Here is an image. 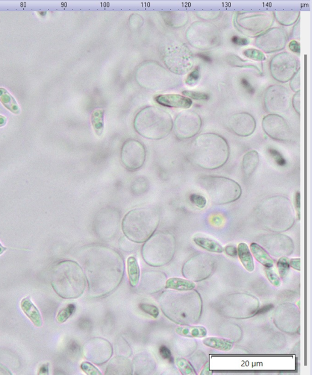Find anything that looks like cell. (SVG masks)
<instances>
[{
    "label": "cell",
    "mask_w": 312,
    "mask_h": 375,
    "mask_svg": "<svg viewBox=\"0 0 312 375\" xmlns=\"http://www.w3.org/2000/svg\"><path fill=\"white\" fill-rule=\"evenodd\" d=\"M237 254L241 263L247 271L252 272L254 271V260L250 251L248 245L245 243H241L238 246Z\"/></svg>",
    "instance_id": "obj_22"
},
{
    "label": "cell",
    "mask_w": 312,
    "mask_h": 375,
    "mask_svg": "<svg viewBox=\"0 0 312 375\" xmlns=\"http://www.w3.org/2000/svg\"><path fill=\"white\" fill-rule=\"evenodd\" d=\"M269 151L270 154L273 158L274 160H275V162L278 165L284 166L286 164V160L285 159L283 156L278 150L274 148H270Z\"/></svg>",
    "instance_id": "obj_42"
},
{
    "label": "cell",
    "mask_w": 312,
    "mask_h": 375,
    "mask_svg": "<svg viewBox=\"0 0 312 375\" xmlns=\"http://www.w3.org/2000/svg\"><path fill=\"white\" fill-rule=\"evenodd\" d=\"M294 205H295L297 218L299 220L301 219V194L299 192L296 193Z\"/></svg>",
    "instance_id": "obj_47"
},
{
    "label": "cell",
    "mask_w": 312,
    "mask_h": 375,
    "mask_svg": "<svg viewBox=\"0 0 312 375\" xmlns=\"http://www.w3.org/2000/svg\"><path fill=\"white\" fill-rule=\"evenodd\" d=\"M161 14L165 22L172 28H181L188 20L186 12H162Z\"/></svg>",
    "instance_id": "obj_20"
},
{
    "label": "cell",
    "mask_w": 312,
    "mask_h": 375,
    "mask_svg": "<svg viewBox=\"0 0 312 375\" xmlns=\"http://www.w3.org/2000/svg\"><path fill=\"white\" fill-rule=\"evenodd\" d=\"M81 367L82 370H83L85 373L89 375H96L101 374V371H100L98 368L94 367V366L89 362H82L81 365Z\"/></svg>",
    "instance_id": "obj_43"
},
{
    "label": "cell",
    "mask_w": 312,
    "mask_h": 375,
    "mask_svg": "<svg viewBox=\"0 0 312 375\" xmlns=\"http://www.w3.org/2000/svg\"><path fill=\"white\" fill-rule=\"evenodd\" d=\"M104 114L105 111L101 109L93 111L91 117V121L94 131L97 136H101L104 131Z\"/></svg>",
    "instance_id": "obj_31"
},
{
    "label": "cell",
    "mask_w": 312,
    "mask_h": 375,
    "mask_svg": "<svg viewBox=\"0 0 312 375\" xmlns=\"http://www.w3.org/2000/svg\"><path fill=\"white\" fill-rule=\"evenodd\" d=\"M288 47L290 50L297 54H300L301 52V46L300 44L296 40H292L288 44Z\"/></svg>",
    "instance_id": "obj_50"
},
{
    "label": "cell",
    "mask_w": 312,
    "mask_h": 375,
    "mask_svg": "<svg viewBox=\"0 0 312 375\" xmlns=\"http://www.w3.org/2000/svg\"><path fill=\"white\" fill-rule=\"evenodd\" d=\"M175 248V239L172 234L158 233L150 237L143 246V257L151 262H163L172 257Z\"/></svg>",
    "instance_id": "obj_7"
},
{
    "label": "cell",
    "mask_w": 312,
    "mask_h": 375,
    "mask_svg": "<svg viewBox=\"0 0 312 375\" xmlns=\"http://www.w3.org/2000/svg\"><path fill=\"white\" fill-rule=\"evenodd\" d=\"M250 250L255 259L265 266V267H272L274 266V260L272 257L261 245L256 243H252L250 245Z\"/></svg>",
    "instance_id": "obj_23"
},
{
    "label": "cell",
    "mask_w": 312,
    "mask_h": 375,
    "mask_svg": "<svg viewBox=\"0 0 312 375\" xmlns=\"http://www.w3.org/2000/svg\"><path fill=\"white\" fill-rule=\"evenodd\" d=\"M263 130L271 138L281 142L293 140V131L285 120L278 114H269L264 117Z\"/></svg>",
    "instance_id": "obj_14"
},
{
    "label": "cell",
    "mask_w": 312,
    "mask_h": 375,
    "mask_svg": "<svg viewBox=\"0 0 312 375\" xmlns=\"http://www.w3.org/2000/svg\"><path fill=\"white\" fill-rule=\"evenodd\" d=\"M179 370L183 374H195L196 372L193 367L187 360L183 358H178L176 361Z\"/></svg>",
    "instance_id": "obj_35"
},
{
    "label": "cell",
    "mask_w": 312,
    "mask_h": 375,
    "mask_svg": "<svg viewBox=\"0 0 312 375\" xmlns=\"http://www.w3.org/2000/svg\"><path fill=\"white\" fill-rule=\"evenodd\" d=\"M176 333L187 338H202L207 335V330L201 326L179 327L176 328Z\"/></svg>",
    "instance_id": "obj_27"
},
{
    "label": "cell",
    "mask_w": 312,
    "mask_h": 375,
    "mask_svg": "<svg viewBox=\"0 0 312 375\" xmlns=\"http://www.w3.org/2000/svg\"><path fill=\"white\" fill-rule=\"evenodd\" d=\"M227 61L228 63L232 66L244 67V68H252L257 70V71H259V69L258 68V67H257V66L249 63L247 61L243 60L242 59L238 58L237 56H229L227 59Z\"/></svg>",
    "instance_id": "obj_32"
},
{
    "label": "cell",
    "mask_w": 312,
    "mask_h": 375,
    "mask_svg": "<svg viewBox=\"0 0 312 375\" xmlns=\"http://www.w3.org/2000/svg\"><path fill=\"white\" fill-rule=\"evenodd\" d=\"M287 39L286 32L283 29L272 28L259 35L255 39V45L264 52L270 53L283 49Z\"/></svg>",
    "instance_id": "obj_16"
},
{
    "label": "cell",
    "mask_w": 312,
    "mask_h": 375,
    "mask_svg": "<svg viewBox=\"0 0 312 375\" xmlns=\"http://www.w3.org/2000/svg\"><path fill=\"white\" fill-rule=\"evenodd\" d=\"M241 86L245 89L246 91L249 93V94L253 95L255 93L254 88L252 87V85L250 84L247 79L243 78L240 81Z\"/></svg>",
    "instance_id": "obj_45"
},
{
    "label": "cell",
    "mask_w": 312,
    "mask_h": 375,
    "mask_svg": "<svg viewBox=\"0 0 312 375\" xmlns=\"http://www.w3.org/2000/svg\"><path fill=\"white\" fill-rule=\"evenodd\" d=\"M273 307V304H267V305L262 307L260 309H258L256 314H263V313L269 312Z\"/></svg>",
    "instance_id": "obj_53"
},
{
    "label": "cell",
    "mask_w": 312,
    "mask_h": 375,
    "mask_svg": "<svg viewBox=\"0 0 312 375\" xmlns=\"http://www.w3.org/2000/svg\"><path fill=\"white\" fill-rule=\"evenodd\" d=\"M48 367H49L48 363H47V364H43L40 367L39 372H38V374H48V373H49Z\"/></svg>",
    "instance_id": "obj_54"
},
{
    "label": "cell",
    "mask_w": 312,
    "mask_h": 375,
    "mask_svg": "<svg viewBox=\"0 0 312 375\" xmlns=\"http://www.w3.org/2000/svg\"><path fill=\"white\" fill-rule=\"evenodd\" d=\"M0 374H12V373L4 365L0 364Z\"/></svg>",
    "instance_id": "obj_55"
},
{
    "label": "cell",
    "mask_w": 312,
    "mask_h": 375,
    "mask_svg": "<svg viewBox=\"0 0 312 375\" xmlns=\"http://www.w3.org/2000/svg\"><path fill=\"white\" fill-rule=\"evenodd\" d=\"M264 104L269 113H282L289 110L290 94L286 88L272 86L267 90L264 96Z\"/></svg>",
    "instance_id": "obj_15"
},
{
    "label": "cell",
    "mask_w": 312,
    "mask_h": 375,
    "mask_svg": "<svg viewBox=\"0 0 312 375\" xmlns=\"http://www.w3.org/2000/svg\"><path fill=\"white\" fill-rule=\"evenodd\" d=\"M290 265L296 271H301V259L295 258L290 260Z\"/></svg>",
    "instance_id": "obj_52"
},
{
    "label": "cell",
    "mask_w": 312,
    "mask_h": 375,
    "mask_svg": "<svg viewBox=\"0 0 312 375\" xmlns=\"http://www.w3.org/2000/svg\"><path fill=\"white\" fill-rule=\"evenodd\" d=\"M190 200L192 203L198 207V209H204L207 206V198L201 195L193 193V194L190 195Z\"/></svg>",
    "instance_id": "obj_39"
},
{
    "label": "cell",
    "mask_w": 312,
    "mask_h": 375,
    "mask_svg": "<svg viewBox=\"0 0 312 375\" xmlns=\"http://www.w3.org/2000/svg\"><path fill=\"white\" fill-rule=\"evenodd\" d=\"M277 266H278L279 276L283 279L287 276L288 272L290 271V259L287 257H281L279 259Z\"/></svg>",
    "instance_id": "obj_34"
},
{
    "label": "cell",
    "mask_w": 312,
    "mask_h": 375,
    "mask_svg": "<svg viewBox=\"0 0 312 375\" xmlns=\"http://www.w3.org/2000/svg\"><path fill=\"white\" fill-rule=\"evenodd\" d=\"M187 39L193 47L207 49L219 45L220 34L216 26L210 23L197 22L188 28Z\"/></svg>",
    "instance_id": "obj_8"
},
{
    "label": "cell",
    "mask_w": 312,
    "mask_h": 375,
    "mask_svg": "<svg viewBox=\"0 0 312 375\" xmlns=\"http://www.w3.org/2000/svg\"><path fill=\"white\" fill-rule=\"evenodd\" d=\"M160 212L157 208L147 206L129 211L122 222V230L132 242L143 243L151 237L160 224Z\"/></svg>",
    "instance_id": "obj_3"
},
{
    "label": "cell",
    "mask_w": 312,
    "mask_h": 375,
    "mask_svg": "<svg viewBox=\"0 0 312 375\" xmlns=\"http://www.w3.org/2000/svg\"><path fill=\"white\" fill-rule=\"evenodd\" d=\"M238 30L246 36L254 37L272 26L273 17L269 13H241L236 18Z\"/></svg>",
    "instance_id": "obj_9"
},
{
    "label": "cell",
    "mask_w": 312,
    "mask_h": 375,
    "mask_svg": "<svg viewBox=\"0 0 312 375\" xmlns=\"http://www.w3.org/2000/svg\"><path fill=\"white\" fill-rule=\"evenodd\" d=\"M7 124V117L0 115V127H5Z\"/></svg>",
    "instance_id": "obj_57"
},
{
    "label": "cell",
    "mask_w": 312,
    "mask_h": 375,
    "mask_svg": "<svg viewBox=\"0 0 312 375\" xmlns=\"http://www.w3.org/2000/svg\"><path fill=\"white\" fill-rule=\"evenodd\" d=\"M198 57L200 58H201L202 60L205 61V62L210 63L212 61L211 58V57H210V56H208L206 54L199 53L198 54Z\"/></svg>",
    "instance_id": "obj_56"
},
{
    "label": "cell",
    "mask_w": 312,
    "mask_h": 375,
    "mask_svg": "<svg viewBox=\"0 0 312 375\" xmlns=\"http://www.w3.org/2000/svg\"><path fill=\"white\" fill-rule=\"evenodd\" d=\"M273 267V266H272V267L265 268L266 276L268 280H269L270 282L272 283L274 286L279 287L281 285L280 278L279 277L278 275L276 274L275 269Z\"/></svg>",
    "instance_id": "obj_38"
},
{
    "label": "cell",
    "mask_w": 312,
    "mask_h": 375,
    "mask_svg": "<svg viewBox=\"0 0 312 375\" xmlns=\"http://www.w3.org/2000/svg\"><path fill=\"white\" fill-rule=\"evenodd\" d=\"M173 127L178 139H190L201 130L202 121L198 114L190 111H184L176 117Z\"/></svg>",
    "instance_id": "obj_12"
},
{
    "label": "cell",
    "mask_w": 312,
    "mask_h": 375,
    "mask_svg": "<svg viewBox=\"0 0 312 375\" xmlns=\"http://www.w3.org/2000/svg\"><path fill=\"white\" fill-rule=\"evenodd\" d=\"M173 127L172 117L160 108L147 107L140 111L135 118V131L149 139L165 138L172 131Z\"/></svg>",
    "instance_id": "obj_4"
},
{
    "label": "cell",
    "mask_w": 312,
    "mask_h": 375,
    "mask_svg": "<svg viewBox=\"0 0 312 375\" xmlns=\"http://www.w3.org/2000/svg\"><path fill=\"white\" fill-rule=\"evenodd\" d=\"M182 94L186 97L195 99V100H208L210 98V96L207 93L193 91H184Z\"/></svg>",
    "instance_id": "obj_41"
},
{
    "label": "cell",
    "mask_w": 312,
    "mask_h": 375,
    "mask_svg": "<svg viewBox=\"0 0 312 375\" xmlns=\"http://www.w3.org/2000/svg\"><path fill=\"white\" fill-rule=\"evenodd\" d=\"M243 55L250 60L255 61H264L266 60V56L264 52L258 49L250 48L244 51Z\"/></svg>",
    "instance_id": "obj_36"
},
{
    "label": "cell",
    "mask_w": 312,
    "mask_h": 375,
    "mask_svg": "<svg viewBox=\"0 0 312 375\" xmlns=\"http://www.w3.org/2000/svg\"><path fill=\"white\" fill-rule=\"evenodd\" d=\"M138 83L155 91H164L179 84V78L157 64L148 63L138 69Z\"/></svg>",
    "instance_id": "obj_6"
},
{
    "label": "cell",
    "mask_w": 312,
    "mask_h": 375,
    "mask_svg": "<svg viewBox=\"0 0 312 375\" xmlns=\"http://www.w3.org/2000/svg\"><path fill=\"white\" fill-rule=\"evenodd\" d=\"M160 353L163 359L173 362V357L170 350L166 346H162L160 349Z\"/></svg>",
    "instance_id": "obj_46"
},
{
    "label": "cell",
    "mask_w": 312,
    "mask_h": 375,
    "mask_svg": "<svg viewBox=\"0 0 312 375\" xmlns=\"http://www.w3.org/2000/svg\"><path fill=\"white\" fill-rule=\"evenodd\" d=\"M166 288L178 291H189L195 289L196 285L191 281L182 278H172L167 280Z\"/></svg>",
    "instance_id": "obj_28"
},
{
    "label": "cell",
    "mask_w": 312,
    "mask_h": 375,
    "mask_svg": "<svg viewBox=\"0 0 312 375\" xmlns=\"http://www.w3.org/2000/svg\"><path fill=\"white\" fill-rule=\"evenodd\" d=\"M0 102L9 111L16 115L20 113V108L14 96L5 88L0 87Z\"/></svg>",
    "instance_id": "obj_26"
},
{
    "label": "cell",
    "mask_w": 312,
    "mask_h": 375,
    "mask_svg": "<svg viewBox=\"0 0 312 375\" xmlns=\"http://www.w3.org/2000/svg\"><path fill=\"white\" fill-rule=\"evenodd\" d=\"M155 101L164 106L188 109L193 102L189 98L176 94L161 95L156 96Z\"/></svg>",
    "instance_id": "obj_18"
},
{
    "label": "cell",
    "mask_w": 312,
    "mask_h": 375,
    "mask_svg": "<svg viewBox=\"0 0 312 375\" xmlns=\"http://www.w3.org/2000/svg\"><path fill=\"white\" fill-rule=\"evenodd\" d=\"M193 241L200 248L212 252V253H222L224 249L219 242L215 240L204 236H195Z\"/></svg>",
    "instance_id": "obj_24"
},
{
    "label": "cell",
    "mask_w": 312,
    "mask_h": 375,
    "mask_svg": "<svg viewBox=\"0 0 312 375\" xmlns=\"http://www.w3.org/2000/svg\"><path fill=\"white\" fill-rule=\"evenodd\" d=\"M275 16L279 23L284 26L293 25L299 19L300 13L298 11L275 12Z\"/></svg>",
    "instance_id": "obj_30"
},
{
    "label": "cell",
    "mask_w": 312,
    "mask_h": 375,
    "mask_svg": "<svg viewBox=\"0 0 312 375\" xmlns=\"http://www.w3.org/2000/svg\"><path fill=\"white\" fill-rule=\"evenodd\" d=\"M259 154L257 151L252 150L248 152L243 156L242 160V172L246 177H250L257 169L259 164Z\"/></svg>",
    "instance_id": "obj_21"
},
{
    "label": "cell",
    "mask_w": 312,
    "mask_h": 375,
    "mask_svg": "<svg viewBox=\"0 0 312 375\" xmlns=\"http://www.w3.org/2000/svg\"><path fill=\"white\" fill-rule=\"evenodd\" d=\"M138 307L143 312L148 313L155 318H158L159 314H160V311H159L158 307L151 305V304H140Z\"/></svg>",
    "instance_id": "obj_40"
},
{
    "label": "cell",
    "mask_w": 312,
    "mask_h": 375,
    "mask_svg": "<svg viewBox=\"0 0 312 375\" xmlns=\"http://www.w3.org/2000/svg\"><path fill=\"white\" fill-rule=\"evenodd\" d=\"M205 346L220 351H229L234 347V342L230 340L211 337L203 340Z\"/></svg>",
    "instance_id": "obj_25"
},
{
    "label": "cell",
    "mask_w": 312,
    "mask_h": 375,
    "mask_svg": "<svg viewBox=\"0 0 312 375\" xmlns=\"http://www.w3.org/2000/svg\"><path fill=\"white\" fill-rule=\"evenodd\" d=\"M229 128L232 133L241 137H248L254 133L256 122L251 114L241 113L234 114L229 121Z\"/></svg>",
    "instance_id": "obj_17"
},
{
    "label": "cell",
    "mask_w": 312,
    "mask_h": 375,
    "mask_svg": "<svg viewBox=\"0 0 312 375\" xmlns=\"http://www.w3.org/2000/svg\"><path fill=\"white\" fill-rule=\"evenodd\" d=\"M146 156L145 146L136 140L126 141L121 151V160L129 171H135L142 168L145 164Z\"/></svg>",
    "instance_id": "obj_13"
},
{
    "label": "cell",
    "mask_w": 312,
    "mask_h": 375,
    "mask_svg": "<svg viewBox=\"0 0 312 375\" xmlns=\"http://www.w3.org/2000/svg\"><path fill=\"white\" fill-rule=\"evenodd\" d=\"M127 269L129 282L132 287H135L139 282L140 268L137 259L134 256L128 259Z\"/></svg>",
    "instance_id": "obj_29"
},
{
    "label": "cell",
    "mask_w": 312,
    "mask_h": 375,
    "mask_svg": "<svg viewBox=\"0 0 312 375\" xmlns=\"http://www.w3.org/2000/svg\"><path fill=\"white\" fill-rule=\"evenodd\" d=\"M257 215L262 226L273 232L290 230L294 223L293 205L289 199L282 196H275L262 202Z\"/></svg>",
    "instance_id": "obj_2"
},
{
    "label": "cell",
    "mask_w": 312,
    "mask_h": 375,
    "mask_svg": "<svg viewBox=\"0 0 312 375\" xmlns=\"http://www.w3.org/2000/svg\"><path fill=\"white\" fill-rule=\"evenodd\" d=\"M168 68L175 74H185L192 68L193 57L186 46L176 45L168 48L164 57Z\"/></svg>",
    "instance_id": "obj_11"
},
{
    "label": "cell",
    "mask_w": 312,
    "mask_h": 375,
    "mask_svg": "<svg viewBox=\"0 0 312 375\" xmlns=\"http://www.w3.org/2000/svg\"><path fill=\"white\" fill-rule=\"evenodd\" d=\"M76 310L75 304H70L58 313L57 320L58 323L63 324L73 314Z\"/></svg>",
    "instance_id": "obj_33"
},
{
    "label": "cell",
    "mask_w": 312,
    "mask_h": 375,
    "mask_svg": "<svg viewBox=\"0 0 312 375\" xmlns=\"http://www.w3.org/2000/svg\"><path fill=\"white\" fill-rule=\"evenodd\" d=\"M7 250V248L4 247L0 243V255H2L4 252Z\"/></svg>",
    "instance_id": "obj_58"
},
{
    "label": "cell",
    "mask_w": 312,
    "mask_h": 375,
    "mask_svg": "<svg viewBox=\"0 0 312 375\" xmlns=\"http://www.w3.org/2000/svg\"><path fill=\"white\" fill-rule=\"evenodd\" d=\"M300 73H301V72H300V70L298 72V73H296L295 75L294 76V77L291 78V80L290 82V87L291 89L293 90L294 92H298L300 91V86H301V77H300Z\"/></svg>",
    "instance_id": "obj_44"
},
{
    "label": "cell",
    "mask_w": 312,
    "mask_h": 375,
    "mask_svg": "<svg viewBox=\"0 0 312 375\" xmlns=\"http://www.w3.org/2000/svg\"><path fill=\"white\" fill-rule=\"evenodd\" d=\"M198 184L208 196L212 203L222 205L237 201L241 195V188L232 179L204 175L198 179Z\"/></svg>",
    "instance_id": "obj_5"
},
{
    "label": "cell",
    "mask_w": 312,
    "mask_h": 375,
    "mask_svg": "<svg viewBox=\"0 0 312 375\" xmlns=\"http://www.w3.org/2000/svg\"><path fill=\"white\" fill-rule=\"evenodd\" d=\"M230 151L227 141L214 133L200 135L192 143L191 159L199 168L215 170L222 168L228 160Z\"/></svg>",
    "instance_id": "obj_1"
},
{
    "label": "cell",
    "mask_w": 312,
    "mask_h": 375,
    "mask_svg": "<svg viewBox=\"0 0 312 375\" xmlns=\"http://www.w3.org/2000/svg\"><path fill=\"white\" fill-rule=\"evenodd\" d=\"M232 42L238 46H245L248 45L249 41L246 38L240 37L237 36L231 38Z\"/></svg>",
    "instance_id": "obj_49"
},
{
    "label": "cell",
    "mask_w": 312,
    "mask_h": 375,
    "mask_svg": "<svg viewBox=\"0 0 312 375\" xmlns=\"http://www.w3.org/2000/svg\"><path fill=\"white\" fill-rule=\"evenodd\" d=\"M200 78H201V72H200L199 67H196L188 75L185 79V83L189 86H195L198 83Z\"/></svg>",
    "instance_id": "obj_37"
},
{
    "label": "cell",
    "mask_w": 312,
    "mask_h": 375,
    "mask_svg": "<svg viewBox=\"0 0 312 375\" xmlns=\"http://www.w3.org/2000/svg\"><path fill=\"white\" fill-rule=\"evenodd\" d=\"M298 59L289 52H281L275 56L270 62L271 74L276 80L287 83L300 70Z\"/></svg>",
    "instance_id": "obj_10"
},
{
    "label": "cell",
    "mask_w": 312,
    "mask_h": 375,
    "mask_svg": "<svg viewBox=\"0 0 312 375\" xmlns=\"http://www.w3.org/2000/svg\"><path fill=\"white\" fill-rule=\"evenodd\" d=\"M225 251L229 256L234 257L237 256V249L234 245L226 246Z\"/></svg>",
    "instance_id": "obj_51"
},
{
    "label": "cell",
    "mask_w": 312,
    "mask_h": 375,
    "mask_svg": "<svg viewBox=\"0 0 312 375\" xmlns=\"http://www.w3.org/2000/svg\"><path fill=\"white\" fill-rule=\"evenodd\" d=\"M293 104L294 110L298 113L300 115V111H301V95H300V91L297 92L293 98Z\"/></svg>",
    "instance_id": "obj_48"
},
{
    "label": "cell",
    "mask_w": 312,
    "mask_h": 375,
    "mask_svg": "<svg viewBox=\"0 0 312 375\" xmlns=\"http://www.w3.org/2000/svg\"><path fill=\"white\" fill-rule=\"evenodd\" d=\"M20 307H21L23 312L35 326L37 327L42 326V318L40 312L36 306L32 302L29 297L23 299L21 303H20Z\"/></svg>",
    "instance_id": "obj_19"
}]
</instances>
